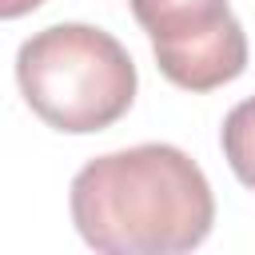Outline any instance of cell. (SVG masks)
<instances>
[{
    "label": "cell",
    "instance_id": "1",
    "mask_svg": "<svg viewBox=\"0 0 255 255\" xmlns=\"http://www.w3.org/2000/svg\"><path fill=\"white\" fill-rule=\"evenodd\" d=\"M72 223L108 255H179L215 223L211 183L171 143H139L84 163L72 179Z\"/></svg>",
    "mask_w": 255,
    "mask_h": 255
},
{
    "label": "cell",
    "instance_id": "4",
    "mask_svg": "<svg viewBox=\"0 0 255 255\" xmlns=\"http://www.w3.org/2000/svg\"><path fill=\"white\" fill-rule=\"evenodd\" d=\"M223 155L243 187L255 191V96L235 104L223 120Z\"/></svg>",
    "mask_w": 255,
    "mask_h": 255
},
{
    "label": "cell",
    "instance_id": "2",
    "mask_svg": "<svg viewBox=\"0 0 255 255\" xmlns=\"http://www.w3.org/2000/svg\"><path fill=\"white\" fill-rule=\"evenodd\" d=\"M16 80L28 108L72 135L112 128L135 100L128 48L92 24H52L28 36L16 52Z\"/></svg>",
    "mask_w": 255,
    "mask_h": 255
},
{
    "label": "cell",
    "instance_id": "5",
    "mask_svg": "<svg viewBox=\"0 0 255 255\" xmlns=\"http://www.w3.org/2000/svg\"><path fill=\"white\" fill-rule=\"evenodd\" d=\"M44 0H0V20H20L28 12H36Z\"/></svg>",
    "mask_w": 255,
    "mask_h": 255
},
{
    "label": "cell",
    "instance_id": "3",
    "mask_svg": "<svg viewBox=\"0 0 255 255\" xmlns=\"http://www.w3.org/2000/svg\"><path fill=\"white\" fill-rule=\"evenodd\" d=\"M131 12L175 88L211 92L247 68V36L227 0H131Z\"/></svg>",
    "mask_w": 255,
    "mask_h": 255
}]
</instances>
